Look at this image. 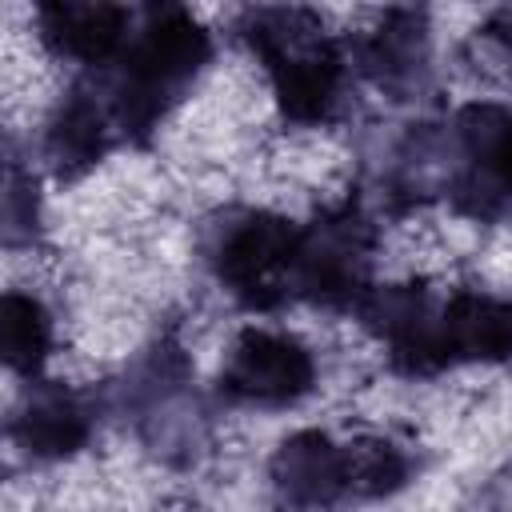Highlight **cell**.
I'll list each match as a JSON object with an SVG mask.
<instances>
[{"instance_id":"4","label":"cell","mask_w":512,"mask_h":512,"mask_svg":"<svg viewBox=\"0 0 512 512\" xmlns=\"http://www.w3.org/2000/svg\"><path fill=\"white\" fill-rule=\"evenodd\" d=\"M312 360L308 352L276 332H244L224 364V388L240 400L284 404L308 392Z\"/></svg>"},{"instance_id":"1","label":"cell","mask_w":512,"mask_h":512,"mask_svg":"<svg viewBox=\"0 0 512 512\" xmlns=\"http://www.w3.org/2000/svg\"><path fill=\"white\" fill-rule=\"evenodd\" d=\"M244 36L252 52L268 64L280 108L292 120H320L340 92V52L300 8H260L248 16Z\"/></svg>"},{"instance_id":"8","label":"cell","mask_w":512,"mask_h":512,"mask_svg":"<svg viewBox=\"0 0 512 512\" xmlns=\"http://www.w3.org/2000/svg\"><path fill=\"white\" fill-rule=\"evenodd\" d=\"M84 432H88L84 412L68 392L32 396V404L24 408V416L16 424L20 444L28 452H36V456H64L84 440Z\"/></svg>"},{"instance_id":"12","label":"cell","mask_w":512,"mask_h":512,"mask_svg":"<svg viewBox=\"0 0 512 512\" xmlns=\"http://www.w3.org/2000/svg\"><path fill=\"white\" fill-rule=\"evenodd\" d=\"M344 460H348V492L376 496L396 488L408 476V464L392 444H356V448H344Z\"/></svg>"},{"instance_id":"3","label":"cell","mask_w":512,"mask_h":512,"mask_svg":"<svg viewBox=\"0 0 512 512\" xmlns=\"http://www.w3.org/2000/svg\"><path fill=\"white\" fill-rule=\"evenodd\" d=\"M300 232L280 216H244L232 224L216 248L220 280L256 308L284 300L296 288Z\"/></svg>"},{"instance_id":"7","label":"cell","mask_w":512,"mask_h":512,"mask_svg":"<svg viewBox=\"0 0 512 512\" xmlns=\"http://www.w3.org/2000/svg\"><path fill=\"white\" fill-rule=\"evenodd\" d=\"M276 484L292 504H328L348 492V460L344 448L324 440L320 432H304L288 440L276 456Z\"/></svg>"},{"instance_id":"10","label":"cell","mask_w":512,"mask_h":512,"mask_svg":"<svg viewBox=\"0 0 512 512\" xmlns=\"http://www.w3.org/2000/svg\"><path fill=\"white\" fill-rule=\"evenodd\" d=\"M48 148H52V156L60 164H88V160H96L100 148H104V112H100V104L88 100L84 92H76L60 108V116L52 124V136H48Z\"/></svg>"},{"instance_id":"2","label":"cell","mask_w":512,"mask_h":512,"mask_svg":"<svg viewBox=\"0 0 512 512\" xmlns=\"http://www.w3.org/2000/svg\"><path fill=\"white\" fill-rule=\"evenodd\" d=\"M204 56H208V36L188 12L180 8L152 12L124 56V76L112 100L120 124L148 128L164 112V104L196 76Z\"/></svg>"},{"instance_id":"5","label":"cell","mask_w":512,"mask_h":512,"mask_svg":"<svg viewBox=\"0 0 512 512\" xmlns=\"http://www.w3.org/2000/svg\"><path fill=\"white\" fill-rule=\"evenodd\" d=\"M440 360H504L512 356V304L480 292H460L436 312Z\"/></svg>"},{"instance_id":"6","label":"cell","mask_w":512,"mask_h":512,"mask_svg":"<svg viewBox=\"0 0 512 512\" xmlns=\"http://www.w3.org/2000/svg\"><path fill=\"white\" fill-rule=\"evenodd\" d=\"M36 20H40V36L56 52L88 64L108 60L128 36V12L120 4H100V0H52L40 4Z\"/></svg>"},{"instance_id":"11","label":"cell","mask_w":512,"mask_h":512,"mask_svg":"<svg viewBox=\"0 0 512 512\" xmlns=\"http://www.w3.org/2000/svg\"><path fill=\"white\" fill-rule=\"evenodd\" d=\"M464 140L472 156L512 192V112L508 108H468L464 112Z\"/></svg>"},{"instance_id":"9","label":"cell","mask_w":512,"mask_h":512,"mask_svg":"<svg viewBox=\"0 0 512 512\" xmlns=\"http://www.w3.org/2000/svg\"><path fill=\"white\" fill-rule=\"evenodd\" d=\"M48 336L52 332H48L44 308L32 296L8 292L4 304H0V348H4L8 368L32 372L48 352Z\"/></svg>"}]
</instances>
